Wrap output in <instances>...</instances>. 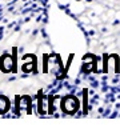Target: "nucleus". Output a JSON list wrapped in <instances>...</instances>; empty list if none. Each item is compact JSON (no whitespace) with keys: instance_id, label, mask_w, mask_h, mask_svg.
<instances>
[{"instance_id":"nucleus-1","label":"nucleus","mask_w":120,"mask_h":128,"mask_svg":"<svg viewBox=\"0 0 120 128\" xmlns=\"http://www.w3.org/2000/svg\"><path fill=\"white\" fill-rule=\"evenodd\" d=\"M76 108H78V103H76V100L73 98H68L67 101H65V106H63V109L68 111V112H72Z\"/></svg>"}]
</instances>
